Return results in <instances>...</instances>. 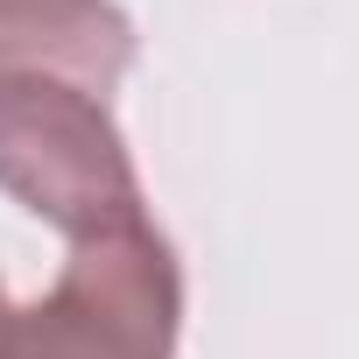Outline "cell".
Returning a JSON list of instances; mask_svg holds the SVG:
<instances>
[{
    "label": "cell",
    "instance_id": "4",
    "mask_svg": "<svg viewBox=\"0 0 359 359\" xmlns=\"http://www.w3.org/2000/svg\"><path fill=\"white\" fill-rule=\"evenodd\" d=\"M0 359H22V310L8 303V289H0Z\"/></svg>",
    "mask_w": 359,
    "mask_h": 359
},
{
    "label": "cell",
    "instance_id": "1",
    "mask_svg": "<svg viewBox=\"0 0 359 359\" xmlns=\"http://www.w3.org/2000/svg\"><path fill=\"white\" fill-rule=\"evenodd\" d=\"M0 191L57 226L71 247L148 226L141 176L106 99L50 78L0 85Z\"/></svg>",
    "mask_w": 359,
    "mask_h": 359
},
{
    "label": "cell",
    "instance_id": "3",
    "mask_svg": "<svg viewBox=\"0 0 359 359\" xmlns=\"http://www.w3.org/2000/svg\"><path fill=\"white\" fill-rule=\"evenodd\" d=\"M134 64V22L113 0H0V85L50 78L113 99Z\"/></svg>",
    "mask_w": 359,
    "mask_h": 359
},
{
    "label": "cell",
    "instance_id": "2",
    "mask_svg": "<svg viewBox=\"0 0 359 359\" xmlns=\"http://www.w3.org/2000/svg\"><path fill=\"white\" fill-rule=\"evenodd\" d=\"M184 275L155 226L78 240L57 289L22 310V359H169Z\"/></svg>",
    "mask_w": 359,
    "mask_h": 359
}]
</instances>
